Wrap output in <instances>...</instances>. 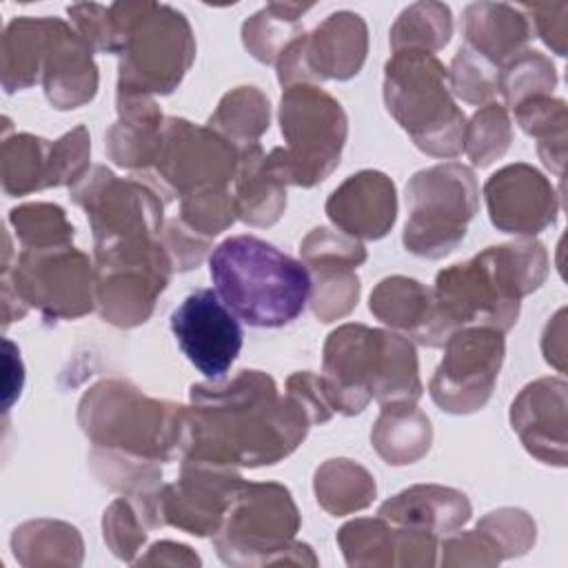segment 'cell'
Returning a JSON list of instances; mask_svg holds the SVG:
<instances>
[{
    "mask_svg": "<svg viewBox=\"0 0 568 568\" xmlns=\"http://www.w3.org/2000/svg\"><path fill=\"white\" fill-rule=\"evenodd\" d=\"M346 468H348V459H331L326 466L317 470V477H315L317 499L331 513H339L342 493H346V510L364 508L375 495V481L364 468L353 466L348 481H344Z\"/></svg>",
    "mask_w": 568,
    "mask_h": 568,
    "instance_id": "cell-25",
    "label": "cell"
},
{
    "mask_svg": "<svg viewBox=\"0 0 568 568\" xmlns=\"http://www.w3.org/2000/svg\"><path fill=\"white\" fill-rule=\"evenodd\" d=\"M113 51L122 53L120 95L169 93L193 60L191 27L164 4L109 7Z\"/></svg>",
    "mask_w": 568,
    "mask_h": 568,
    "instance_id": "cell-5",
    "label": "cell"
},
{
    "mask_svg": "<svg viewBox=\"0 0 568 568\" xmlns=\"http://www.w3.org/2000/svg\"><path fill=\"white\" fill-rule=\"evenodd\" d=\"M171 331L186 359L211 382H220L242 351V326L215 288L189 293L171 313Z\"/></svg>",
    "mask_w": 568,
    "mask_h": 568,
    "instance_id": "cell-10",
    "label": "cell"
},
{
    "mask_svg": "<svg viewBox=\"0 0 568 568\" xmlns=\"http://www.w3.org/2000/svg\"><path fill=\"white\" fill-rule=\"evenodd\" d=\"M446 69L428 51H395L386 64L384 100L422 151L455 155L462 151L464 115L446 89Z\"/></svg>",
    "mask_w": 568,
    "mask_h": 568,
    "instance_id": "cell-6",
    "label": "cell"
},
{
    "mask_svg": "<svg viewBox=\"0 0 568 568\" xmlns=\"http://www.w3.org/2000/svg\"><path fill=\"white\" fill-rule=\"evenodd\" d=\"M326 213L344 233L377 240L395 222V186L384 173L362 171L333 191Z\"/></svg>",
    "mask_w": 568,
    "mask_h": 568,
    "instance_id": "cell-17",
    "label": "cell"
},
{
    "mask_svg": "<svg viewBox=\"0 0 568 568\" xmlns=\"http://www.w3.org/2000/svg\"><path fill=\"white\" fill-rule=\"evenodd\" d=\"M213 124H220L229 135L248 142L268 126V100L253 87H240L220 102L217 113L211 118V126Z\"/></svg>",
    "mask_w": 568,
    "mask_h": 568,
    "instance_id": "cell-26",
    "label": "cell"
},
{
    "mask_svg": "<svg viewBox=\"0 0 568 568\" xmlns=\"http://www.w3.org/2000/svg\"><path fill=\"white\" fill-rule=\"evenodd\" d=\"M16 282V293L49 317H78L93 306L91 268L73 246L24 248Z\"/></svg>",
    "mask_w": 568,
    "mask_h": 568,
    "instance_id": "cell-11",
    "label": "cell"
},
{
    "mask_svg": "<svg viewBox=\"0 0 568 568\" xmlns=\"http://www.w3.org/2000/svg\"><path fill=\"white\" fill-rule=\"evenodd\" d=\"M430 395L448 413H473L493 393L504 359V339L495 328H459L446 342Z\"/></svg>",
    "mask_w": 568,
    "mask_h": 568,
    "instance_id": "cell-9",
    "label": "cell"
},
{
    "mask_svg": "<svg viewBox=\"0 0 568 568\" xmlns=\"http://www.w3.org/2000/svg\"><path fill=\"white\" fill-rule=\"evenodd\" d=\"M488 60L477 55L473 49L462 47L453 60V89L468 102L486 100L499 89L497 73L486 67Z\"/></svg>",
    "mask_w": 568,
    "mask_h": 568,
    "instance_id": "cell-29",
    "label": "cell"
},
{
    "mask_svg": "<svg viewBox=\"0 0 568 568\" xmlns=\"http://www.w3.org/2000/svg\"><path fill=\"white\" fill-rule=\"evenodd\" d=\"M508 118L499 104H488L477 111L468 131V155L475 164L486 166L508 146Z\"/></svg>",
    "mask_w": 568,
    "mask_h": 568,
    "instance_id": "cell-28",
    "label": "cell"
},
{
    "mask_svg": "<svg viewBox=\"0 0 568 568\" xmlns=\"http://www.w3.org/2000/svg\"><path fill=\"white\" fill-rule=\"evenodd\" d=\"M510 419L535 457L546 464H566V384L561 379L526 386L513 402Z\"/></svg>",
    "mask_w": 568,
    "mask_h": 568,
    "instance_id": "cell-16",
    "label": "cell"
},
{
    "mask_svg": "<svg viewBox=\"0 0 568 568\" xmlns=\"http://www.w3.org/2000/svg\"><path fill=\"white\" fill-rule=\"evenodd\" d=\"M53 184V146L42 138L16 135L4 144V189L27 193Z\"/></svg>",
    "mask_w": 568,
    "mask_h": 568,
    "instance_id": "cell-23",
    "label": "cell"
},
{
    "mask_svg": "<svg viewBox=\"0 0 568 568\" xmlns=\"http://www.w3.org/2000/svg\"><path fill=\"white\" fill-rule=\"evenodd\" d=\"M209 273L231 313L255 328L293 322L313 288L302 262L255 235H233L217 244L209 257Z\"/></svg>",
    "mask_w": 568,
    "mask_h": 568,
    "instance_id": "cell-3",
    "label": "cell"
},
{
    "mask_svg": "<svg viewBox=\"0 0 568 568\" xmlns=\"http://www.w3.org/2000/svg\"><path fill=\"white\" fill-rule=\"evenodd\" d=\"M155 171L164 184L189 195L200 189H224L235 171L233 149L184 120H169L160 131Z\"/></svg>",
    "mask_w": 568,
    "mask_h": 568,
    "instance_id": "cell-13",
    "label": "cell"
},
{
    "mask_svg": "<svg viewBox=\"0 0 568 568\" xmlns=\"http://www.w3.org/2000/svg\"><path fill=\"white\" fill-rule=\"evenodd\" d=\"M184 410L182 448L189 459L220 466H260L286 457L306 435V410L277 399L271 377L242 371L226 386H193Z\"/></svg>",
    "mask_w": 568,
    "mask_h": 568,
    "instance_id": "cell-1",
    "label": "cell"
},
{
    "mask_svg": "<svg viewBox=\"0 0 568 568\" xmlns=\"http://www.w3.org/2000/svg\"><path fill=\"white\" fill-rule=\"evenodd\" d=\"M406 248L422 257H442L464 240L477 211L475 175L455 162L419 171L406 186Z\"/></svg>",
    "mask_w": 568,
    "mask_h": 568,
    "instance_id": "cell-8",
    "label": "cell"
},
{
    "mask_svg": "<svg viewBox=\"0 0 568 568\" xmlns=\"http://www.w3.org/2000/svg\"><path fill=\"white\" fill-rule=\"evenodd\" d=\"M302 255L317 275V291L313 297L315 315L322 322L346 315L357 302L359 282L351 268L366 260L364 246L331 233L328 229H315L302 242Z\"/></svg>",
    "mask_w": 568,
    "mask_h": 568,
    "instance_id": "cell-14",
    "label": "cell"
},
{
    "mask_svg": "<svg viewBox=\"0 0 568 568\" xmlns=\"http://www.w3.org/2000/svg\"><path fill=\"white\" fill-rule=\"evenodd\" d=\"M371 311L386 324L404 328L419 342L433 313V293L408 277H386L371 295Z\"/></svg>",
    "mask_w": 568,
    "mask_h": 568,
    "instance_id": "cell-22",
    "label": "cell"
},
{
    "mask_svg": "<svg viewBox=\"0 0 568 568\" xmlns=\"http://www.w3.org/2000/svg\"><path fill=\"white\" fill-rule=\"evenodd\" d=\"M428 419L410 402L386 406L373 430V444L388 464H410L428 450Z\"/></svg>",
    "mask_w": 568,
    "mask_h": 568,
    "instance_id": "cell-21",
    "label": "cell"
},
{
    "mask_svg": "<svg viewBox=\"0 0 568 568\" xmlns=\"http://www.w3.org/2000/svg\"><path fill=\"white\" fill-rule=\"evenodd\" d=\"M282 175L271 166L260 144H251L242 158L235 209L244 222L271 224L280 217L284 206Z\"/></svg>",
    "mask_w": 568,
    "mask_h": 568,
    "instance_id": "cell-20",
    "label": "cell"
},
{
    "mask_svg": "<svg viewBox=\"0 0 568 568\" xmlns=\"http://www.w3.org/2000/svg\"><path fill=\"white\" fill-rule=\"evenodd\" d=\"M546 251L539 242L490 246L464 264L442 271L433 288V313L419 344L444 346L464 326L508 331L519 313L521 295L546 277Z\"/></svg>",
    "mask_w": 568,
    "mask_h": 568,
    "instance_id": "cell-2",
    "label": "cell"
},
{
    "mask_svg": "<svg viewBox=\"0 0 568 568\" xmlns=\"http://www.w3.org/2000/svg\"><path fill=\"white\" fill-rule=\"evenodd\" d=\"M486 202L493 224L506 233H539L557 217L552 186L526 164H513L490 175Z\"/></svg>",
    "mask_w": 568,
    "mask_h": 568,
    "instance_id": "cell-15",
    "label": "cell"
},
{
    "mask_svg": "<svg viewBox=\"0 0 568 568\" xmlns=\"http://www.w3.org/2000/svg\"><path fill=\"white\" fill-rule=\"evenodd\" d=\"M450 38V11L444 4H413L393 27L390 42L395 51L417 49L435 51Z\"/></svg>",
    "mask_w": 568,
    "mask_h": 568,
    "instance_id": "cell-24",
    "label": "cell"
},
{
    "mask_svg": "<svg viewBox=\"0 0 568 568\" xmlns=\"http://www.w3.org/2000/svg\"><path fill=\"white\" fill-rule=\"evenodd\" d=\"M42 62L44 91L51 104L58 109H73L93 98L98 75L91 62V47L60 20Z\"/></svg>",
    "mask_w": 568,
    "mask_h": 568,
    "instance_id": "cell-18",
    "label": "cell"
},
{
    "mask_svg": "<svg viewBox=\"0 0 568 568\" xmlns=\"http://www.w3.org/2000/svg\"><path fill=\"white\" fill-rule=\"evenodd\" d=\"M11 224L24 248L64 246L73 237V226L64 211L51 204H24L11 211Z\"/></svg>",
    "mask_w": 568,
    "mask_h": 568,
    "instance_id": "cell-27",
    "label": "cell"
},
{
    "mask_svg": "<svg viewBox=\"0 0 568 568\" xmlns=\"http://www.w3.org/2000/svg\"><path fill=\"white\" fill-rule=\"evenodd\" d=\"M280 120L288 146L268 155L271 166L284 182L311 186L324 180L339 162L346 138L339 102L308 84L288 87L282 95Z\"/></svg>",
    "mask_w": 568,
    "mask_h": 568,
    "instance_id": "cell-7",
    "label": "cell"
},
{
    "mask_svg": "<svg viewBox=\"0 0 568 568\" xmlns=\"http://www.w3.org/2000/svg\"><path fill=\"white\" fill-rule=\"evenodd\" d=\"M528 38L526 18L506 4H470L466 9V47L493 64L517 55Z\"/></svg>",
    "mask_w": 568,
    "mask_h": 568,
    "instance_id": "cell-19",
    "label": "cell"
},
{
    "mask_svg": "<svg viewBox=\"0 0 568 568\" xmlns=\"http://www.w3.org/2000/svg\"><path fill=\"white\" fill-rule=\"evenodd\" d=\"M324 388L335 410L359 413L371 397L382 404L415 402L422 395L417 357L402 335L346 324L324 346Z\"/></svg>",
    "mask_w": 568,
    "mask_h": 568,
    "instance_id": "cell-4",
    "label": "cell"
},
{
    "mask_svg": "<svg viewBox=\"0 0 568 568\" xmlns=\"http://www.w3.org/2000/svg\"><path fill=\"white\" fill-rule=\"evenodd\" d=\"M220 557L226 552H275L297 530V510L286 488L277 484H240L229 508Z\"/></svg>",
    "mask_w": 568,
    "mask_h": 568,
    "instance_id": "cell-12",
    "label": "cell"
}]
</instances>
